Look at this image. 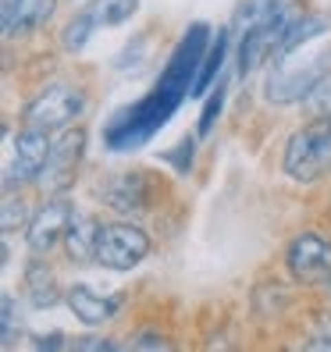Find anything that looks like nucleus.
Masks as SVG:
<instances>
[{
  "mask_svg": "<svg viewBox=\"0 0 331 352\" xmlns=\"http://www.w3.org/2000/svg\"><path fill=\"white\" fill-rule=\"evenodd\" d=\"M211 39H214V29L206 22H193L185 29L178 36L171 57L164 60L160 78L150 86V93L136 103H129V107H118L107 118V125H103V146L111 153H132L139 146H147L175 118L182 100L193 96L200 65H203L206 50H211Z\"/></svg>",
  "mask_w": 331,
  "mask_h": 352,
  "instance_id": "obj_1",
  "label": "nucleus"
},
{
  "mask_svg": "<svg viewBox=\"0 0 331 352\" xmlns=\"http://www.w3.org/2000/svg\"><path fill=\"white\" fill-rule=\"evenodd\" d=\"M267 78H264V96L271 107H296L310 96V89L331 72V39L321 36L285 57L267 60Z\"/></svg>",
  "mask_w": 331,
  "mask_h": 352,
  "instance_id": "obj_2",
  "label": "nucleus"
},
{
  "mask_svg": "<svg viewBox=\"0 0 331 352\" xmlns=\"http://www.w3.org/2000/svg\"><path fill=\"white\" fill-rule=\"evenodd\" d=\"M281 171L296 185H317L331 175V118H306L281 146Z\"/></svg>",
  "mask_w": 331,
  "mask_h": 352,
  "instance_id": "obj_3",
  "label": "nucleus"
},
{
  "mask_svg": "<svg viewBox=\"0 0 331 352\" xmlns=\"http://www.w3.org/2000/svg\"><path fill=\"white\" fill-rule=\"evenodd\" d=\"M89 107L86 89L72 78H50L43 82L22 107V125H36V129H47V132H61L75 125L82 118V111Z\"/></svg>",
  "mask_w": 331,
  "mask_h": 352,
  "instance_id": "obj_4",
  "label": "nucleus"
},
{
  "mask_svg": "<svg viewBox=\"0 0 331 352\" xmlns=\"http://www.w3.org/2000/svg\"><path fill=\"white\" fill-rule=\"evenodd\" d=\"M50 142H54V135L36 125L4 132V192L36 185L39 171H43V164L50 157Z\"/></svg>",
  "mask_w": 331,
  "mask_h": 352,
  "instance_id": "obj_5",
  "label": "nucleus"
},
{
  "mask_svg": "<svg viewBox=\"0 0 331 352\" xmlns=\"http://www.w3.org/2000/svg\"><path fill=\"white\" fill-rule=\"evenodd\" d=\"M153 253V242L150 235L142 232L136 221H103L100 224V235H96V260L103 271H114V274H129Z\"/></svg>",
  "mask_w": 331,
  "mask_h": 352,
  "instance_id": "obj_6",
  "label": "nucleus"
},
{
  "mask_svg": "<svg viewBox=\"0 0 331 352\" xmlns=\"http://www.w3.org/2000/svg\"><path fill=\"white\" fill-rule=\"evenodd\" d=\"M86 129H78V125H68V129H61L50 142V157L43 164V171H39L36 178V189L43 192V196H65L72 192V185L78 178V168H82V160H86Z\"/></svg>",
  "mask_w": 331,
  "mask_h": 352,
  "instance_id": "obj_7",
  "label": "nucleus"
},
{
  "mask_svg": "<svg viewBox=\"0 0 331 352\" xmlns=\"http://www.w3.org/2000/svg\"><path fill=\"white\" fill-rule=\"evenodd\" d=\"M153 185H157V178L150 171H142V168H121V171H111V175L100 178L96 199L107 206L111 214L139 221V217H147L150 206H153Z\"/></svg>",
  "mask_w": 331,
  "mask_h": 352,
  "instance_id": "obj_8",
  "label": "nucleus"
},
{
  "mask_svg": "<svg viewBox=\"0 0 331 352\" xmlns=\"http://www.w3.org/2000/svg\"><path fill=\"white\" fill-rule=\"evenodd\" d=\"M285 271L299 285L331 288V239L321 232H299L285 245Z\"/></svg>",
  "mask_w": 331,
  "mask_h": 352,
  "instance_id": "obj_9",
  "label": "nucleus"
},
{
  "mask_svg": "<svg viewBox=\"0 0 331 352\" xmlns=\"http://www.w3.org/2000/svg\"><path fill=\"white\" fill-rule=\"evenodd\" d=\"M75 203L65 196H43V203L32 210L29 224H25V245H29V253L36 256H50L61 242H65L68 235V228L75 221Z\"/></svg>",
  "mask_w": 331,
  "mask_h": 352,
  "instance_id": "obj_10",
  "label": "nucleus"
},
{
  "mask_svg": "<svg viewBox=\"0 0 331 352\" xmlns=\"http://www.w3.org/2000/svg\"><path fill=\"white\" fill-rule=\"evenodd\" d=\"M65 306L75 314V320H82L86 327H103L118 314L121 299L118 296H103L100 288H93L86 281H75V285L65 288Z\"/></svg>",
  "mask_w": 331,
  "mask_h": 352,
  "instance_id": "obj_11",
  "label": "nucleus"
},
{
  "mask_svg": "<svg viewBox=\"0 0 331 352\" xmlns=\"http://www.w3.org/2000/svg\"><path fill=\"white\" fill-rule=\"evenodd\" d=\"M22 296L36 306V309H50L65 299V288H61L54 267L47 263V256H36L29 253L25 260V271H22Z\"/></svg>",
  "mask_w": 331,
  "mask_h": 352,
  "instance_id": "obj_12",
  "label": "nucleus"
},
{
  "mask_svg": "<svg viewBox=\"0 0 331 352\" xmlns=\"http://www.w3.org/2000/svg\"><path fill=\"white\" fill-rule=\"evenodd\" d=\"M57 0H4L0 8V22H4V39L29 36L36 29H43L54 18Z\"/></svg>",
  "mask_w": 331,
  "mask_h": 352,
  "instance_id": "obj_13",
  "label": "nucleus"
},
{
  "mask_svg": "<svg viewBox=\"0 0 331 352\" xmlns=\"http://www.w3.org/2000/svg\"><path fill=\"white\" fill-rule=\"evenodd\" d=\"M328 32H331V14H328V11H317V8H306L296 22L285 29V36L278 39L271 60L292 54V50H299V47H306V43H314V39H321V36H328Z\"/></svg>",
  "mask_w": 331,
  "mask_h": 352,
  "instance_id": "obj_14",
  "label": "nucleus"
},
{
  "mask_svg": "<svg viewBox=\"0 0 331 352\" xmlns=\"http://www.w3.org/2000/svg\"><path fill=\"white\" fill-rule=\"evenodd\" d=\"M100 224H103V221H96L93 214H75L65 242H61V250H65V256H68L72 263H89V260H96Z\"/></svg>",
  "mask_w": 331,
  "mask_h": 352,
  "instance_id": "obj_15",
  "label": "nucleus"
},
{
  "mask_svg": "<svg viewBox=\"0 0 331 352\" xmlns=\"http://www.w3.org/2000/svg\"><path fill=\"white\" fill-rule=\"evenodd\" d=\"M228 50H232V43H228V29H217V32H214V39H211V50H206L203 65H200L196 86H193V100H203L206 93H211V86H214V82L221 78V72H224Z\"/></svg>",
  "mask_w": 331,
  "mask_h": 352,
  "instance_id": "obj_16",
  "label": "nucleus"
},
{
  "mask_svg": "<svg viewBox=\"0 0 331 352\" xmlns=\"http://www.w3.org/2000/svg\"><path fill=\"white\" fill-rule=\"evenodd\" d=\"M96 32H100L96 11H93V4H86L82 11H75V14L68 18V25L61 29V39H57V43H61V50H65V54H78Z\"/></svg>",
  "mask_w": 331,
  "mask_h": 352,
  "instance_id": "obj_17",
  "label": "nucleus"
},
{
  "mask_svg": "<svg viewBox=\"0 0 331 352\" xmlns=\"http://www.w3.org/2000/svg\"><path fill=\"white\" fill-rule=\"evenodd\" d=\"M224 93H228V75H221L211 86V93L203 96V107H200V118H196V139H206L217 129V118L224 111Z\"/></svg>",
  "mask_w": 331,
  "mask_h": 352,
  "instance_id": "obj_18",
  "label": "nucleus"
},
{
  "mask_svg": "<svg viewBox=\"0 0 331 352\" xmlns=\"http://www.w3.org/2000/svg\"><path fill=\"white\" fill-rule=\"evenodd\" d=\"M36 206H29V199L22 196V189H11L4 192V217H0V228H4V235H14L18 228H25L29 217H32Z\"/></svg>",
  "mask_w": 331,
  "mask_h": 352,
  "instance_id": "obj_19",
  "label": "nucleus"
},
{
  "mask_svg": "<svg viewBox=\"0 0 331 352\" xmlns=\"http://www.w3.org/2000/svg\"><path fill=\"white\" fill-rule=\"evenodd\" d=\"M89 4L96 11L100 29H114V25H125L129 18L136 14L139 0H89Z\"/></svg>",
  "mask_w": 331,
  "mask_h": 352,
  "instance_id": "obj_20",
  "label": "nucleus"
},
{
  "mask_svg": "<svg viewBox=\"0 0 331 352\" xmlns=\"http://www.w3.org/2000/svg\"><path fill=\"white\" fill-rule=\"evenodd\" d=\"M285 4V0H239V8H235V25L239 29H250L257 22H264L271 11H278Z\"/></svg>",
  "mask_w": 331,
  "mask_h": 352,
  "instance_id": "obj_21",
  "label": "nucleus"
},
{
  "mask_svg": "<svg viewBox=\"0 0 331 352\" xmlns=\"http://www.w3.org/2000/svg\"><path fill=\"white\" fill-rule=\"evenodd\" d=\"M303 107H306V118H331V72L310 89Z\"/></svg>",
  "mask_w": 331,
  "mask_h": 352,
  "instance_id": "obj_22",
  "label": "nucleus"
},
{
  "mask_svg": "<svg viewBox=\"0 0 331 352\" xmlns=\"http://www.w3.org/2000/svg\"><path fill=\"white\" fill-rule=\"evenodd\" d=\"M147 54H150V43H147V36H139L136 43H129L125 50L118 54V72L121 75H136L142 68V60H147Z\"/></svg>",
  "mask_w": 331,
  "mask_h": 352,
  "instance_id": "obj_23",
  "label": "nucleus"
},
{
  "mask_svg": "<svg viewBox=\"0 0 331 352\" xmlns=\"http://www.w3.org/2000/svg\"><path fill=\"white\" fill-rule=\"evenodd\" d=\"M193 157H196V139H189V135H185L182 142H178V146L175 150H168V153H164V164H171V168L175 171H189L193 168Z\"/></svg>",
  "mask_w": 331,
  "mask_h": 352,
  "instance_id": "obj_24",
  "label": "nucleus"
},
{
  "mask_svg": "<svg viewBox=\"0 0 331 352\" xmlns=\"http://www.w3.org/2000/svg\"><path fill=\"white\" fill-rule=\"evenodd\" d=\"M72 349L78 352H118L121 345L111 338H100V335H86V338H72Z\"/></svg>",
  "mask_w": 331,
  "mask_h": 352,
  "instance_id": "obj_25",
  "label": "nucleus"
},
{
  "mask_svg": "<svg viewBox=\"0 0 331 352\" xmlns=\"http://www.w3.org/2000/svg\"><path fill=\"white\" fill-rule=\"evenodd\" d=\"M0 306H4V345H11L14 331H18V314H14L18 299H14V292H4V299H0Z\"/></svg>",
  "mask_w": 331,
  "mask_h": 352,
  "instance_id": "obj_26",
  "label": "nucleus"
},
{
  "mask_svg": "<svg viewBox=\"0 0 331 352\" xmlns=\"http://www.w3.org/2000/svg\"><path fill=\"white\" fill-rule=\"evenodd\" d=\"M72 342L65 338V335H32V349H39V352H61V349H68Z\"/></svg>",
  "mask_w": 331,
  "mask_h": 352,
  "instance_id": "obj_27",
  "label": "nucleus"
},
{
  "mask_svg": "<svg viewBox=\"0 0 331 352\" xmlns=\"http://www.w3.org/2000/svg\"><path fill=\"white\" fill-rule=\"evenodd\" d=\"M129 345L132 349H175V342H168L164 335H142V338H132Z\"/></svg>",
  "mask_w": 331,
  "mask_h": 352,
  "instance_id": "obj_28",
  "label": "nucleus"
},
{
  "mask_svg": "<svg viewBox=\"0 0 331 352\" xmlns=\"http://www.w3.org/2000/svg\"><path fill=\"white\" fill-rule=\"evenodd\" d=\"M303 345H306V349H324V352H331V335L324 331L321 338H310V342H303Z\"/></svg>",
  "mask_w": 331,
  "mask_h": 352,
  "instance_id": "obj_29",
  "label": "nucleus"
},
{
  "mask_svg": "<svg viewBox=\"0 0 331 352\" xmlns=\"http://www.w3.org/2000/svg\"><path fill=\"white\" fill-rule=\"evenodd\" d=\"M317 331H328V335H331V306H324L317 314Z\"/></svg>",
  "mask_w": 331,
  "mask_h": 352,
  "instance_id": "obj_30",
  "label": "nucleus"
}]
</instances>
